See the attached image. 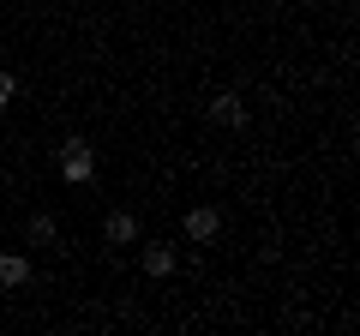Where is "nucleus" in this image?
<instances>
[{
  "label": "nucleus",
  "mask_w": 360,
  "mask_h": 336,
  "mask_svg": "<svg viewBox=\"0 0 360 336\" xmlns=\"http://www.w3.org/2000/svg\"><path fill=\"white\" fill-rule=\"evenodd\" d=\"M139 264H144V276H174V246H162V240H156V246H144V252H139Z\"/></svg>",
  "instance_id": "obj_3"
},
{
  "label": "nucleus",
  "mask_w": 360,
  "mask_h": 336,
  "mask_svg": "<svg viewBox=\"0 0 360 336\" xmlns=\"http://www.w3.org/2000/svg\"><path fill=\"white\" fill-rule=\"evenodd\" d=\"M54 234H60V222H54L49 210H37V217H30V240H37V246H54Z\"/></svg>",
  "instance_id": "obj_7"
},
{
  "label": "nucleus",
  "mask_w": 360,
  "mask_h": 336,
  "mask_svg": "<svg viewBox=\"0 0 360 336\" xmlns=\"http://www.w3.org/2000/svg\"><path fill=\"white\" fill-rule=\"evenodd\" d=\"M103 234H108L115 246H132V240H139V217H132V210H108Z\"/></svg>",
  "instance_id": "obj_4"
},
{
  "label": "nucleus",
  "mask_w": 360,
  "mask_h": 336,
  "mask_svg": "<svg viewBox=\"0 0 360 336\" xmlns=\"http://www.w3.org/2000/svg\"><path fill=\"white\" fill-rule=\"evenodd\" d=\"M210 120H217V127H246V103L240 96H217V103H210Z\"/></svg>",
  "instance_id": "obj_5"
},
{
  "label": "nucleus",
  "mask_w": 360,
  "mask_h": 336,
  "mask_svg": "<svg viewBox=\"0 0 360 336\" xmlns=\"http://www.w3.org/2000/svg\"><path fill=\"white\" fill-rule=\"evenodd\" d=\"M90 174H96V150H90L84 138H66L60 144V181L66 186H84Z\"/></svg>",
  "instance_id": "obj_1"
},
{
  "label": "nucleus",
  "mask_w": 360,
  "mask_h": 336,
  "mask_svg": "<svg viewBox=\"0 0 360 336\" xmlns=\"http://www.w3.org/2000/svg\"><path fill=\"white\" fill-rule=\"evenodd\" d=\"M13 96H18V78H13V72H0V108L13 103Z\"/></svg>",
  "instance_id": "obj_8"
},
{
  "label": "nucleus",
  "mask_w": 360,
  "mask_h": 336,
  "mask_svg": "<svg viewBox=\"0 0 360 336\" xmlns=\"http://www.w3.org/2000/svg\"><path fill=\"white\" fill-rule=\"evenodd\" d=\"M30 283V264L18 252H0V288H25Z\"/></svg>",
  "instance_id": "obj_6"
},
{
  "label": "nucleus",
  "mask_w": 360,
  "mask_h": 336,
  "mask_svg": "<svg viewBox=\"0 0 360 336\" xmlns=\"http://www.w3.org/2000/svg\"><path fill=\"white\" fill-rule=\"evenodd\" d=\"M217 234H222V217H217L210 205L186 210V240H198V246H205V240H217Z\"/></svg>",
  "instance_id": "obj_2"
}]
</instances>
